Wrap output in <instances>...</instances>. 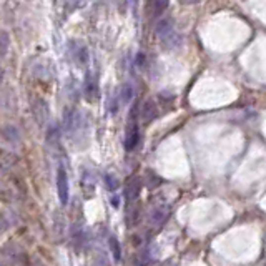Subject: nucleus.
Returning a JSON list of instances; mask_svg holds the SVG:
<instances>
[{
    "label": "nucleus",
    "mask_w": 266,
    "mask_h": 266,
    "mask_svg": "<svg viewBox=\"0 0 266 266\" xmlns=\"http://www.w3.org/2000/svg\"><path fill=\"white\" fill-rule=\"evenodd\" d=\"M157 35L167 48H175L181 44V37L175 32L173 22L170 18H162L157 24Z\"/></svg>",
    "instance_id": "f257e3e1"
},
{
    "label": "nucleus",
    "mask_w": 266,
    "mask_h": 266,
    "mask_svg": "<svg viewBox=\"0 0 266 266\" xmlns=\"http://www.w3.org/2000/svg\"><path fill=\"white\" fill-rule=\"evenodd\" d=\"M82 122H84L82 115L73 108H68L65 115H63V127H65L67 133H75L82 127Z\"/></svg>",
    "instance_id": "f03ea898"
},
{
    "label": "nucleus",
    "mask_w": 266,
    "mask_h": 266,
    "mask_svg": "<svg viewBox=\"0 0 266 266\" xmlns=\"http://www.w3.org/2000/svg\"><path fill=\"white\" fill-rule=\"evenodd\" d=\"M57 190H58V198H60V203L62 205H67L68 203V177H67V172L65 168H58V173H57Z\"/></svg>",
    "instance_id": "7ed1b4c3"
},
{
    "label": "nucleus",
    "mask_w": 266,
    "mask_h": 266,
    "mask_svg": "<svg viewBox=\"0 0 266 266\" xmlns=\"http://www.w3.org/2000/svg\"><path fill=\"white\" fill-rule=\"evenodd\" d=\"M138 141H140L138 125H136V122H130V125H128V128H127L125 141H123V145H125V150H127V151L135 150L136 145H138Z\"/></svg>",
    "instance_id": "20e7f679"
},
{
    "label": "nucleus",
    "mask_w": 266,
    "mask_h": 266,
    "mask_svg": "<svg viewBox=\"0 0 266 266\" xmlns=\"http://www.w3.org/2000/svg\"><path fill=\"white\" fill-rule=\"evenodd\" d=\"M84 91L87 95V100H90V102H93V100L98 98V84H97V79L91 75V72L85 73Z\"/></svg>",
    "instance_id": "39448f33"
},
{
    "label": "nucleus",
    "mask_w": 266,
    "mask_h": 266,
    "mask_svg": "<svg viewBox=\"0 0 266 266\" xmlns=\"http://www.w3.org/2000/svg\"><path fill=\"white\" fill-rule=\"evenodd\" d=\"M140 188H141V180H140V178H132V180L127 183L125 198H127L128 201H133V200L136 198V196H138Z\"/></svg>",
    "instance_id": "423d86ee"
},
{
    "label": "nucleus",
    "mask_w": 266,
    "mask_h": 266,
    "mask_svg": "<svg viewBox=\"0 0 266 266\" xmlns=\"http://www.w3.org/2000/svg\"><path fill=\"white\" fill-rule=\"evenodd\" d=\"M168 215H170V210L167 206H157V208H153L150 213V223L162 224V223H165V220L168 218Z\"/></svg>",
    "instance_id": "0eeeda50"
},
{
    "label": "nucleus",
    "mask_w": 266,
    "mask_h": 266,
    "mask_svg": "<svg viewBox=\"0 0 266 266\" xmlns=\"http://www.w3.org/2000/svg\"><path fill=\"white\" fill-rule=\"evenodd\" d=\"M133 97H135V89H133L132 84H123L120 87V93H118V103L127 105L130 103Z\"/></svg>",
    "instance_id": "6e6552de"
},
{
    "label": "nucleus",
    "mask_w": 266,
    "mask_h": 266,
    "mask_svg": "<svg viewBox=\"0 0 266 266\" xmlns=\"http://www.w3.org/2000/svg\"><path fill=\"white\" fill-rule=\"evenodd\" d=\"M72 52H73V57L77 58V63H79V65H85V63L89 62V52H87L85 45L72 44Z\"/></svg>",
    "instance_id": "1a4fd4ad"
},
{
    "label": "nucleus",
    "mask_w": 266,
    "mask_h": 266,
    "mask_svg": "<svg viewBox=\"0 0 266 266\" xmlns=\"http://www.w3.org/2000/svg\"><path fill=\"white\" fill-rule=\"evenodd\" d=\"M158 115V110H157V105L153 102H146L143 105V108H141V118H143V122L150 123L153 122L155 118Z\"/></svg>",
    "instance_id": "9d476101"
},
{
    "label": "nucleus",
    "mask_w": 266,
    "mask_h": 266,
    "mask_svg": "<svg viewBox=\"0 0 266 266\" xmlns=\"http://www.w3.org/2000/svg\"><path fill=\"white\" fill-rule=\"evenodd\" d=\"M108 245H110V250H112V255H113V258H115V261H120L122 260V248H120L118 240L115 236H110Z\"/></svg>",
    "instance_id": "9b49d317"
},
{
    "label": "nucleus",
    "mask_w": 266,
    "mask_h": 266,
    "mask_svg": "<svg viewBox=\"0 0 266 266\" xmlns=\"http://www.w3.org/2000/svg\"><path fill=\"white\" fill-rule=\"evenodd\" d=\"M105 185H107V188H108L110 191H115V190H118L120 183H118L115 175H112V173H107V175H105Z\"/></svg>",
    "instance_id": "f8f14e48"
},
{
    "label": "nucleus",
    "mask_w": 266,
    "mask_h": 266,
    "mask_svg": "<svg viewBox=\"0 0 266 266\" xmlns=\"http://www.w3.org/2000/svg\"><path fill=\"white\" fill-rule=\"evenodd\" d=\"M7 48H8V35L7 32L0 30V55H2V57L5 55Z\"/></svg>",
    "instance_id": "ddd939ff"
},
{
    "label": "nucleus",
    "mask_w": 266,
    "mask_h": 266,
    "mask_svg": "<svg viewBox=\"0 0 266 266\" xmlns=\"http://www.w3.org/2000/svg\"><path fill=\"white\" fill-rule=\"evenodd\" d=\"M168 0H155V15H163V12L168 8Z\"/></svg>",
    "instance_id": "4468645a"
},
{
    "label": "nucleus",
    "mask_w": 266,
    "mask_h": 266,
    "mask_svg": "<svg viewBox=\"0 0 266 266\" xmlns=\"http://www.w3.org/2000/svg\"><path fill=\"white\" fill-rule=\"evenodd\" d=\"M118 201H120V198H118V196H113V198H112V205L115 206V208H118V205H120Z\"/></svg>",
    "instance_id": "2eb2a0df"
},
{
    "label": "nucleus",
    "mask_w": 266,
    "mask_h": 266,
    "mask_svg": "<svg viewBox=\"0 0 266 266\" xmlns=\"http://www.w3.org/2000/svg\"><path fill=\"white\" fill-rule=\"evenodd\" d=\"M128 3H130V7L133 8V10H135V8H136V3H138V0H128Z\"/></svg>",
    "instance_id": "dca6fc26"
},
{
    "label": "nucleus",
    "mask_w": 266,
    "mask_h": 266,
    "mask_svg": "<svg viewBox=\"0 0 266 266\" xmlns=\"http://www.w3.org/2000/svg\"><path fill=\"white\" fill-rule=\"evenodd\" d=\"M3 226H5V224H3V222H2V220H0V231L5 230V228H3Z\"/></svg>",
    "instance_id": "f3484780"
},
{
    "label": "nucleus",
    "mask_w": 266,
    "mask_h": 266,
    "mask_svg": "<svg viewBox=\"0 0 266 266\" xmlns=\"http://www.w3.org/2000/svg\"><path fill=\"white\" fill-rule=\"evenodd\" d=\"M2 79H3V72H2V68H0V82H2Z\"/></svg>",
    "instance_id": "a211bd4d"
}]
</instances>
